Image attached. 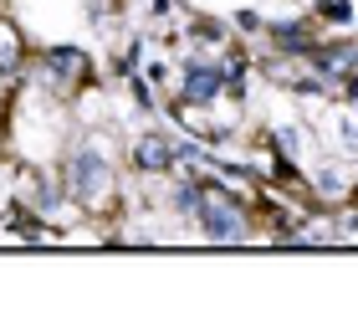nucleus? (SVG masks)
I'll return each mask as SVG.
<instances>
[{
    "instance_id": "1",
    "label": "nucleus",
    "mask_w": 358,
    "mask_h": 328,
    "mask_svg": "<svg viewBox=\"0 0 358 328\" xmlns=\"http://www.w3.org/2000/svg\"><path fill=\"white\" fill-rule=\"evenodd\" d=\"M215 93H220V72L215 67H189V88H185L189 103H205V97H215Z\"/></svg>"
},
{
    "instance_id": "2",
    "label": "nucleus",
    "mask_w": 358,
    "mask_h": 328,
    "mask_svg": "<svg viewBox=\"0 0 358 328\" xmlns=\"http://www.w3.org/2000/svg\"><path fill=\"white\" fill-rule=\"evenodd\" d=\"M200 221H205V231H210V236H220V241L241 236V221H236V216H225V210H215L210 200H205V216H200Z\"/></svg>"
},
{
    "instance_id": "3",
    "label": "nucleus",
    "mask_w": 358,
    "mask_h": 328,
    "mask_svg": "<svg viewBox=\"0 0 358 328\" xmlns=\"http://www.w3.org/2000/svg\"><path fill=\"white\" fill-rule=\"evenodd\" d=\"M77 195H92L97 185H103V170H97V154H77Z\"/></svg>"
},
{
    "instance_id": "4",
    "label": "nucleus",
    "mask_w": 358,
    "mask_h": 328,
    "mask_svg": "<svg viewBox=\"0 0 358 328\" xmlns=\"http://www.w3.org/2000/svg\"><path fill=\"white\" fill-rule=\"evenodd\" d=\"M169 159H174V149L164 139H149V144H138V164L143 170H169Z\"/></svg>"
}]
</instances>
